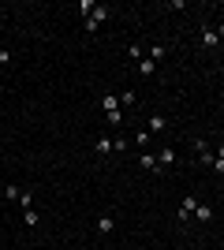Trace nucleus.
<instances>
[{
    "label": "nucleus",
    "mask_w": 224,
    "mask_h": 250,
    "mask_svg": "<svg viewBox=\"0 0 224 250\" xmlns=\"http://www.w3.org/2000/svg\"><path fill=\"white\" fill-rule=\"evenodd\" d=\"M101 108H105L108 124H112V135H116V131H123V124H127V116H123V108H120V97L105 94V97H101Z\"/></svg>",
    "instance_id": "1"
},
{
    "label": "nucleus",
    "mask_w": 224,
    "mask_h": 250,
    "mask_svg": "<svg viewBox=\"0 0 224 250\" xmlns=\"http://www.w3.org/2000/svg\"><path fill=\"white\" fill-rule=\"evenodd\" d=\"M105 19H108V8H105V4H97V8H94V11H90V15H86V19H82L86 34H97V30H101V22H105Z\"/></svg>",
    "instance_id": "2"
},
{
    "label": "nucleus",
    "mask_w": 224,
    "mask_h": 250,
    "mask_svg": "<svg viewBox=\"0 0 224 250\" xmlns=\"http://www.w3.org/2000/svg\"><path fill=\"white\" fill-rule=\"evenodd\" d=\"M194 206H198V198H183L180 202V217L176 220H180V224H191L194 220Z\"/></svg>",
    "instance_id": "3"
},
{
    "label": "nucleus",
    "mask_w": 224,
    "mask_h": 250,
    "mask_svg": "<svg viewBox=\"0 0 224 250\" xmlns=\"http://www.w3.org/2000/svg\"><path fill=\"white\" fill-rule=\"evenodd\" d=\"M146 131H149V135H161V131H168V116L153 112V116L146 120Z\"/></svg>",
    "instance_id": "4"
},
{
    "label": "nucleus",
    "mask_w": 224,
    "mask_h": 250,
    "mask_svg": "<svg viewBox=\"0 0 224 250\" xmlns=\"http://www.w3.org/2000/svg\"><path fill=\"white\" fill-rule=\"evenodd\" d=\"M94 153L97 157H108V153H112V135H97L94 138Z\"/></svg>",
    "instance_id": "5"
},
{
    "label": "nucleus",
    "mask_w": 224,
    "mask_h": 250,
    "mask_svg": "<svg viewBox=\"0 0 224 250\" xmlns=\"http://www.w3.org/2000/svg\"><path fill=\"white\" fill-rule=\"evenodd\" d=\"M198 45H202V49H217V45H221V34L217 30H202L198 34Z\"/></svg>",
    "instance_id": "6"
},
{
    "label": "nucleus",
    "mask_w": 224,
    "mask_h": 250,
    "mask_svg": "<svg viewBox=\"0 0 224 250\" xmlns=\"http://www.w3.org/2000/svg\"><path fill=\"white\" fill-rule=\"evenodd\" d=\"M112 231H116V220L108 217V213H101L97 217V235H112Z\"/></svg>",
    "instance_id": "7"
},
{
    "label": "nucleus",
    "mask_w": 224,
    "mask_h": 250,
    "mask_svg": "<svg viewBox=\"0 0 224 250\" xmlns=\"http://www.w3.org/2000/svg\"><path fill=\"white\" fill-rule=\"evenodd\" d=\"M176 161H180V157H176V149H172V146H164V149L157 153V165H161V168H172Z\"/></svg>",
    "instance_id": "8"
},
{
    "label": "nucleus",
    "mask_w": 224,
    "mask_h": 250,
    "mask_svg": "<svg viewBox=\"0 0 224 250\" xmlns=\"http://www.w3.org/2000/svg\"><path fill=\"white\" fill-rule=\"evenodd\" d=\"M139 165L146 168V172H157V168H161L157 165V153H149V149H142V153H139Z\"/></svg>",
    "instance_id": "9"
},
{
    "label": "nucleus",
    "mask_w": 224,
    "mask_h": 250,
    "mask_svg": "<svg viewBox=\"0 0 224 250\" xmlns=\"http://www.w3.org/2000/svg\"><path fill=\"white\" fill-rule=\"evenodd\" d=\"M194 220H213V206H209V202H198V206H194Z\"/></svg>",
    "instance_id": "10"
},
{
    "label": "nucleus",
    "mask_w": 224,
    "mask_h": 250,
    "mask_svg": "<svg viewBox=\"0 0 224 250\" xmlns=\"http://www.w3.org/2000/svg\"><path fill=\"white\" fill-rule=\"evenodd\" d=\"M22 224H26V228H38V224H41L38 209H22Z\"/></svg>",
    "instance_id": "11"
},
{
    "label": "nucleus",
    "mask_w": 224,
    "mask_h": 250,
    "mask_svg": "<svg viewBox=\"0 0 224 250\" xmlns=\"http://www.w3.org/2000/svg\"><path fill=\"white\" fill-rule=\"evenodd\" d=\"M127 146H131V138H127V135H112V153H123Z\"/></svg>",
    "instance_id": "12"
},
{
    "label": "nucleus",
    "mask_w": 224,
    "mask_h": 250,
    "mask_svg": "<svg viewBox=\"0 0 224 250\" xmlns=\"http://www.w3.org/2000/svg\"><path fill=\"white\" fill-rule=\"evenodd\" d=\"M168 56V45H149V60L157 63V60H164Z\"/></svg>",
    "instance_id": "13"
},
{
    "label": "nucleus",
    "mask_w": 224,
    "mask_h": 250,
    "mask_svg": "<svg viewBox=\"0 0 224 250\" xmlns=\"http://www.w3.org/2000/svg\"><path fill=\"white\" fill-rule=\"evenodd\" d=\"M19 194H22L19 183H8V187H4V198H8V202H19Z\"/></svg>",
    "instance_id": "14"
},
{
    "label": "nucleus",
    "mask_w": 224,
    "mask_h": 250,
    "mask_svg": "<svg viewBox=\"0 0 224 250\" xmlns=\"http://www.w3.org/2000/svg\"><path fill=\"white\" fill-rule=\"evenodd\" d=\"M149 138H153L149 131H135V138H131V142H135L139 149H146V146H149Z\"/></svg>",
    "instance_id": "15"
},
{
    "label": "nucleus",
    "mask_w": 224,
    "mask_h": 250,
    "mask_svg": "<svg viewBox=\"0 0 224 250\" xmlns=\"http://www.w3.org/2000/svg\"><path fill=\"white\" fill-rule=\"evenodd\" d=\"M135 101H139V97H135V90H123V94H120V108H131Z\"/></svg>",
    "instance_id": "16"
},
{
    "label": "nucleus",
    "mask_w": 224,
    "mask_h": 250,
    "mask_svg": "<svg viewBox=\"0 0 224 250\" xmlns=\"http://www.w3.org/2000/svg\"><path fill=\"white\" fill-rule=\"evenodd\" d=\"M19 206L22 209H34V194H30V190H22V194H19Z\"/></svg>",
    "instance_id": "17"
},
{
    "label": "nucleus",
    "mask_w": 224,
    "mask_h": 250,
    "mask_svg": "<svg viewBox=\"0 0 224 250\" xmlns=\"http://www.w3.org/2000/svg\"><path fill=\"white\" fill-rule=\"evenodd\" d=\"M94 8H97V0H79V11H82V15H90Z\"/></svg>",
    "instance_id": "18"
},
{
    "label": "nucleus",
    "mask_w": 224,
    "mask_h": 250,
    "mask_svg": "<svg viewBox=\"0 0 224 250\" xmlns=\"http://www.w3.org/2000/svg\"><path fill=\"white\" fill-rule=\"evenodd\" d=\"M139 71H142V75H153V71H157V63H153V60H149V56H146V60H142V67H139Z\"/></svg>",
    "instance_id": "19"
},
{
    "label": "nucleus",
    "mask_w": 224,
    "mask_h": 250,
    "mask_svg": "<svg viewBox=\"0 0 224 250\" xmlns=\"http://www.w3.org/2000/svg\"><path fill=\"white\" fill-rule=\"evenodd\" d=\"M209 168H213L217 176H224V161H221V157H217V161H213V165H209Z\"/></svg>",
    "instance_id": "20"
},
{
    "label": "nucleus",
    "mask_w": 224,
    "mask_h": 250,
    "mask_svg": "<svg viewBox=\"0 0 224 250\" xmlns=\"http://www.w3.org/2000/svg\"><path fill=\"white\" fill-rule=\"evenodd\" d=\"M8 60H11V52H8V49H0V67H4Z\"/></svg>",
    "instance_id": "21"
},
{
    "label": "nucleus",
    "mask_w": 224,
    "mask_h": 250,
    "mask_svg": "<svg viewBox=\"0 0 224 250\" xmlns=\"http://www.w3.org/2000/svg\"><path fill=\"white\" fill-rule=\"evenodd\" d=\"M213 153H217V157H221V161H224V142H221V146H217V149H213Z\"/></svg>",
    "instance_id": "22"
},
{
    "label": "nucleus",
    "mask_w": 224,
    "mask_h": 250,
    "mask_svg": "<svg viewBox=\"0 0 224 250\" xmlns=\"http://www.w3.org/2000/svg\"><path fill=\"white\" fill-rule=\"evenodd\" d=\"M4 22H8V15H4V11H0V30H4Z\"/></svg>",
    "instance_id": "23"
},
{
    "label": "nucleus",
    "mask_w": 224,
    "mask_h": 250,
    "mask_svg": "<svg viewBox=\"0 0 224 250\" xmlns=\"http://www.w3.org/2000/svg\"><path fill=\"white\" fill-rule=\"evenodd\" d=\"M217 34H221V38H224V22H221V26H217Z\"/></svg>",
    "instance_id": "24"
},
{
    "label": "nucleus",
    "mask_w": 224,
    "mask_h": 250,
    "mask_svg": "<svg viewBox=\"0 0 224 250\" xmlns=\"http://www.w3.org/2000/svg\"><path fill=\"white\" fill-rule=\"evenodd\" d=\"M0 75H4V71H0Z\"/></svg>",
    "instance_id": "25"
}]
</instances>
